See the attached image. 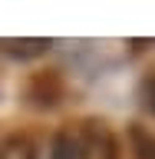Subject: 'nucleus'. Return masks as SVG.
Listing matches in <instances>:
<instances>
[{
	"mask_svg": "<svg viewBox=\"0 0 155 159\" xmlns=\"http://www.w3.org/2000/svg\"><path fill=\"white\" fill-rule=\"evenodd\" d=\"M50 159H119V146L102 123H79L53 136Z\"/></svg>",
	"mask_w": 155,
	"mask_h": 159,
	"instance_id": "obj_1",
	"label": "nucleus"
},
{
	"mask_svg": "<svg viewBox=\"0 0 155 159\" xmlns=\"http://www.w3.org/2000/svg\"><path fill=\"white\" fill-rule=\"evenodd\" d=\"M50 47H53V40H46V37H30V40H10V37H0V50H3L7 57H17V60L43 57Z\"/></svg>",
	"mask_w": 155,
	"mask_h": 159,
	"instance_id": "obj_2",
	"label": "nucleus"
},
{
	"mask_svg": "<svg viewBox=\"0 0 155 159\" xmlns=\"http://www.w3.org/2000/svg\"><path fill=\"white\" fill-rule=\"evenodd\" d=\"M0 159H37V146L27 136H10L0 143Z\"/></svg>",
	"mask_w": 155,
	"mask_h": 159,
	"instance_id": "obj_3",
	"label": "nucleus"
},
{
	"mask_svg": "<svg viewBox=\"0 0 155 159\" xmlns=\"http://www.w3.org/2000/svg\"><path fill=\"white\" fill-rule=\"evenodd\" d=\"M145 96H149V106H152V113H155V73H152V80L145 83Z\"/></svg>",
	"mask_w": 155,
	"mask_h": 159,
	"instance_id": "obj_4",
	"label": "nucleus"
}]
</instances>
